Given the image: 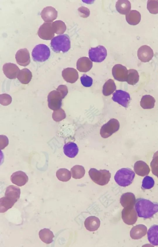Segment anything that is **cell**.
Here are the masks:
<instances>
[{"label":"cell","mask_w":158,"mask_h":247,"mask_svg":"<svg viewBox=\"0 0 158 247\" xmlns=\"http://www.w3.org/2000/svg\"><path fill=\"white\" fill-rule=\"evenodd\" d=\"M52 26L55 33L57 34H63L66 29V26L64 23L60 20L53 22Z\"/></svg>","instance_id":"cell-35"},{"label":"cell","mask_w":158,"mask_h":247,"mask_svg":"<svg viewBox=\"0 0 158 247\" xmlns=\"http://www.w3.org/2000/svg\"><path fill=\"white\" fill-rule=\"evenodd\" d=\"M115 7L119 13L123 15H126L131 9V4L127 0H118L116 2Z\"/></svg>","instance_id":"cell-26"},{"label":"cell","mask_w":158,"mask_h":247,"mask_svg":"<svg viewBox=\"0 0 158 247\" xmlns=\"http://www.w3.org/2000/svg\"><path fill=\"white\" fill-rule=\"evenodd\" d=\"M32 77L31 72L28 69L25 68L20 70L17 78L22 83L27 84L31 81Z\"/></svg>","instance_id":"cell-29"},{"label":"cell","mask_w":158,"mask_h":247,"mask_svg":"<svg viewBox=\"0 0 158 247\" xmlns=\"http://www.w3.org/2000/svg\"><path fill=\"white\" fill-rule=\"evenodd\" d=\"M20 192L19 187L13 185H10L6 189L5 195L16 202L20 198Z\"/></svg>","instance_id":"cell-20"},{"label":"cell","mask_w":158,"mask_h":247,"mask_svg":"<svg viewBox=\"0 0 158 247\" xmlns=\"http://www.w3.org/2000/svg\"><path fill=\"white\" fill-rule=\"evenodd\" d=\"M116 87L114 81L109 79L107 81L103 87L102 93L105 96H108L112 94L116 90Z\"/></svg>","instance_id":"cell-30"},{"label":"cell","mask_w":158,"mask_h":247,"mask_svg":"<svg viewBox=\"0 0 158 247\" xmlns=\"http://www.w3.org/2000/svg\"><path fill=\"white\" fill-rule=\"evenodd\" d=\"M139 75L138 71L134 69L128 70V74L126 82L131 85H134L139 81Z\"/></svg>","instance_id":"cell-33"},{"label":"cell","mask_w":158,"mask_h":247,"mask_svg":"<svg viewBox=\"0 0 158 247\" xmlns=\"http://www.w3.org/2000/svg\"><path fill=\"white\" fill-rule=\"evenodd\" d=\"M100 224V221L99 219L94 216L88 217L84 222L85 228L90 231H94L97 230Z\"/></svg>","instance_id":"cell-21"},{"label":"cell","mask_w":158,"mask_h":247,"mask_svg":"<svg viewBox=\"0 0 158 247\" xmlns=\"http://www.w3.org/2000/svg\"><path fill=\"white\" fill-rule=\"evenodd\" d=\"M62 75L66 81L72 83H75L79 78L77 71L73 68L68 67L64 69L62 72Z\"/></svg>","instance_id":"cell-18"},{"label":"cell","mask_w":158,"mask_h":247,"mask_svg":"<svg viewBox=\"0 0 158 247\" xmlns=\"http://www.w3.org/2000/svg\"><path fill=\"white\" fill-rule=\"evenodd\" d=\"M135 201L134 194L129 192L123 194L120 200V203L124 208L133 207Z\"/></svg>","instance_id":"cell-23"},{"label":"cell","mask_w":158,"mask_h":247,"mask_svg":"<svg viewBox=\"0 0 158 247\" xmlns=\"http://www.w3.org/2000/svg\"><path fill=\"white\" fill-rule=\"evenodd\" d=\"M147 236L151 244L158 245V225L154 224L151 226L147 232Z\"/></svg>","instance_id":"cell-24"},{"label":"cell","mask_w":158,"mask_h":247,"mask_svg":"<svg viewBox=\"0 0 158 247\" xmlns=\"http://www.w3.org/2000/svg\"><path fill=\"white\" fill-rule=\"evenodd\" d=\"M57 14V11L54 8L51 6H48L43 9L40 15L44 21L51 22L56 19Z\"/></svg>","instance_id":"cell-17"},{"label":"cell","mask_w":158,"mask_h":247,"mask_svg":"<svg viewBox=\"0 0 158 247\" xmlns=\"http://www.w3.org/2000/svg\"><path fill=\"white\" fill-rule=\"evenodd\" d=\"M71 172L73 178L75 179H79L84 176L85 170L84 167L81 165H75L71 169Z\"/></svg>","instance_id":"cell-34"},{"label":"cell","mask_w":158,"mask_h":247,"mask_svg":"<svg viewBox=\"0 0 158 247\" xmlns=\"http://www.w3.org/2000/svg\"><path fill=\"white\" fill-rule=\"evenodd\" d=\"M119 127L118 121L116 119H111L102 126L100 134L102 138H107L118 131Z\"/></svg>","instance_id":"cell-6"},{"label":"cell","mask_w":158,"mask_h":247,"mask_svg":"<svg viewBox=\"0 0 158 247\" xmlns=\"http://www.w3.org/2000/svg\"><path fill=\"white\" fill-rule=\"evenodd\" d=\"M56 90L60 93L62 99L65 97L68 92L67 87L64 85L59 86L56 89Z\"/></svg>","instance_id":"cell-42"},{"label":"cell","mask_w":158,"mask_h":247,"mask_svg":"<svg viewBox=\"0 0 158 247\" xmlns=\"http://www.w3.org/2000/svg\"><path fill=\"white\" fill-rule=\"evenodd\" d=\"M66 115L64 111L61 108L54 110L52 114V118L56 121L59 122L65 119Z\"/></svg>","instance_id":"cell-37"},{"label":"cell","mask_w":158,"mask_h":247,"mask_svg":"<svg viewBox=\"0 0 158 247\" xmlns=\"http://www.w3.org/2000/svg\"><path fill=\"white\" fill-rule=\"evenodd\" d=\"M51 46L53 50L56 53L68 52L71 47L70 38L66 34L57 36L51 40Z\"/></svg>","instance_id":"cell-2"},{"label":"cell","mask_w":158,"mask_h":247,"mask_svg":"<svg viewBox=\"0 0 158 247\" xmlns=\"http://www.w3.org/2000/svg\"><path fill=\"white\" fill-rule=\"evenodd\" d=\"M147 8L150 13H158V0H149L147 3Z\"/></svg>","instance_id":"cell-38"},{"label":"cell","mask_w":158,"mask_h":247,"mask_svg":"<svg viewBox=\"0 0 158 247\" xmlns=\"http://www.w3.org/2000/svg\"><path fill=\"white\" fill-rule=\"evenodd\" d=\"M93 63L88 57H82L79 58L77 62V68L81 72H86L92 68Z\"/></svg>","instance_id":"cell-19"},{"label":"cell","mask_w":158,"mask_h":247,"mask_svg":"<svg viewBox=\"0 0 158 247\" xmlns=\"http://www.w3.org/2000/svg\"><path fill=\"white\" fill-rule=\"evenodd\" d=\"M9 144V140L7 137L4 135H0V148L1 150L4 149Z\"/></svg>","instance_id":"cell-43"},{"label":"cell","mask_w":158,"mask_h":247,"mask_svg":"<svg viewBox=\"0 0 158 247\" xmlns=\"http://www.w3.org/2000/svg\"><path fill=\"white\" fill-rule=\"evenodd\" d=\"M89 174L94 183L100 185H106L111 177L110 173L106 169L98 170L95 168H91L89 171Z\"/></svg>","instance_id":"cell-4"},{"label":"cell","mask_w":158,"mask_h":247,"mask_svg":"<svg viewBox=\"0 0 158 247\" xmlns=\"http://www.w3.org/2000/svg\"><path fill=\"white\" fill-rule=\"evenodd\" d=\"M133 207L124 208L122 211V219L127 224L131 225L136 221V214Z\"/></svg>","instance_id":"cell-13"},{"label":"cell","mask_w":158,"mask_h":247,"mask_svg":"<svg viewBox=\"0 0 158 247\" xmlns=\"http://www.w3.org/2000/svg\"><path fill=\"white\" fill-rule=\"evenodd\" d=\"M128 74L126 67L120 64L115 65L112 69V74L116 80L121 82L126 81Z\"/></svg>","instance_id":"cell-11"},{"label":"cell","mask_w":158,"mask_h":247,"mask_svg":"<svg viewBox=\"0 0 158 247\" xmlns=\"http://www.w3.org/2000/svg\"><path fill=\"white\" fill-rule=\"evenodd\" d=\"M10 180L13 184L19 186H22L28 182V177L25 172L19 171L12 174Z\"/></svg>","instance_id":"cell-16"},{"label":"cell","mask_w":158,"mask_h":247,"mask_svg":"<svg viewBox=\"0 0 158 247\" xmlns=\"http://www.w3.org/2000/svg\"><path fill=\"white\" fill-rule=\"evenodd\" d=\"M135 176V173L131 169L123 168L117 172L114 175V179L118 185L126 187L132 183Z\"/></svg>","instance_id":"cell-3"},{"label":"cell","mask_w":158,"mask_h":247,"mask_svg":"<svg viewBox=\"0 0 158 247\" xmlns=\"http://www.w3.org/2000/svg\"><path fill=\"white\" fill-rule=\"evenodd\" d=\"M88 54L91 61L96 62H101L106 58L107 55V51L104 46L98 45L95 48H91L89 49Z\"/></svg>","instance_id":"cell-7"},{"label":"cell","mask_w":158,"mask_h":247,"mask_svg":"<svg viewBox=\"0 0 158 247\" xmlns=\"http://www.w3.org/2000/svg\"><path fill=\"white\" fill-rule=\"evenodd\" d=\"M12 98L9 95L7 94H2L0 95V103L2 105L7 106L11 104Z\"/></svg>","instance_id":"cell-40"},{"label":"cell","mask_w":158,"mask_h":247,"mask_svg":"<svg viewBox=\"0 0 158 247\" xmlns=\"http://www.w3.org/2000/svg\"><path fill=\"white\" fill-rule=\"evenodd\" d=\"M64 152L69 157H75L78 154V148L77 145L73 142H69L64 144L63 147Z\"/></svg>","instance_id":"cell-22"},{"label":"cell","mask_w":158,"mask_h":247,"mask_svg":"<svg viewBox=\"0 0 158 247\" xmlns=\"http://www.w3.org/2000/svg\"><path fill=\"white\" fill-rule=\"evenodd\" d=\"M141 19L140 14L135 10L130 11L126 15V19L127 22L130 25H135L138 24Z\"/></svg>","instance_id":"cell-25"},{"label":"cell","mask_w":158,"mask_h":247,"mask_svg":"<svg viewBox=\"0 0 158 247\" xmlns=\"http://www.w3.org/2000/svg\"><path fill=\"white\" fill-rule=\"evenodd\" d=\"M155 184L153 178L149 176H147L143 180L141 188L143 190H148L152 188Z\"/></svg>","instance_id":"cell-36"},{"label":"cell","mask_w":158,"mask_h":247,"mask_svg":"<svg viewBox=\"0 0 158 247\" xmlns=\"http://www.w3.org/2000/svg\"><path fill=\"white\" fill-rule=\"evenodd\" d=\"M39 235L41 240L47 244L52 243L53 241V239L54 237L52 232L46 228L41 229L39 232Z\"/></svg>","instance_id":"cell-27"},{"label":"cell","mask_w":158,"mask_h":247,"mask_svg":"<svg viewBox=\"0 0 158 247\" xmlns=\"http://www.w3.org/2000/svg\"><path fill=\"white\" fill-rule=\"evenodd\" d=\"M15 57L17 63L21 66H26L31 61L30 54L26 48L18 50L16 53Z\"/></svg>","instance_id":"cell-14"},{"label":"cell","mask_w":158,"mask_h":247,"mask_svg":"<svg viewBox=\"0 0 158 247\" xmlns=\"http://www.w3.org/2000/svg\"><path fill=\"white\" fill-rule=\"evenodd\" d=\"M155 102V98L152 96L146 95L142 96L140 101V105L143 109H150L154 107Z\"/></svg>","instance_id":"cell-28"},{"label":"cell","mask_w":158,"mask_h":247,"mask_svg":"<svg viewBox=\"0 0 158 247\" xmlns=\"http://www.w3.org/2000/svg\"><path fill=\"white\" fill-rule=\"evenodd\" d=\"M52 22H45L40 27L38 34L41 39L46 40L52 39L55 35L52 27Z\"/></svg>","instance_id":"cell-9"},{"label":"cell","mask_w":158,"mask_h":247,"mask_svg":"<svg viewBox=\"0 0 158 247\" xmlns=\"http://www.w3.org/2000/svg\"><path fill=\"white\" fill-rule=\"evenodd\" d=\"M62 98L57 90L51 91L48 96V105L49 108L53 111L58 109L62 105Z\"/></svg>","instance_id":"cell-8"},{"label":"cell","mask_w":158,"mask_h":247,"mask_svg":"<svg viewBox=\"0 0 158 247\" xmlns=\"http://www.w3.org/2000/svg\"><path fill=\"white\" fill-rule=\"evenodd\" d=\"M3 71L7 78L10 79H13L17 77L20 70L15 64L7 63L3 65Z\"/></svg>","instance_id":"cell-15"},{"label":"cell","mask_w":158,"mask_h":247,"mask_svg":"<svg viewBox=\"0 0 158 247\" xmlns=\"http://www.w3.org/2000/svg\"><path fill=\"white\" fill-rule=\"evenodd\" d=\"M15 202L5 196L0 199V212L4 213L13 206Z\"/></svg>","instance_id":"cell-31"},{"label":"cell","mask_w":158,"mask_h":247,"mask_svg":"<svg viewBox=\"0 0 158 247\" xmlns=\"http://www.w3.org/2000/svg\"><path fill=\"white\" fill-rule=\"evenodd\" d=\"M79 14L81 17L85 18L89 16L90 11L89 9L85 6H81L78 9Z\"/></svg>","instance_id":"cell-41"},{"label":"cell","mask_w":158,"mask_h":247,"mask_svg":"<svg viewBox=\"0 0 158 247\" xmlns=\"http://www.w3.org/2000/svg\"><path fill=\"white\" fill-rule=\"evenodd\" d=\"M50 55L49 48L44 44H40L36 45L32 52L33 60L35 62H44L48 59Z\"/></svg>","instance_id":"cell-5"},{"label":"cell","mask_w":158,"mask_h":247,"mask_svg":"<svg viewBox=\"0 0 158 247\" xmlns=\"http://www.w3.org/2000/svg\"><path fill=\"white\" fill-rule=\"evenodd\" d=\"M134 205L137 215L139 217L150 218L158 212V203L146 199L137 198Z\"/></svg>","instance_id":"cell-1"},{"label":"cell","mask_w":158,"mask_h":247,"mask_svg":"<svg viewBox=\"0 0 158 247\" xmlns=\"http://www.w3.org/2000/svg\"><path fill=\"white\" fill-rule=\"evenodd\" d=\"M82 84L86 87H91L93 83V79L90 77L86 74H83L80 78Z\"/></svg>","instance_id":"cell-39"},{"label":"cell","mask_w":158,"mask_h":247,"mask_svg":"<svg viewBox=\"0 0 158 247\" xmlns=\"http://www.w3.org/2000/svg\"><path fill=\"white\" fill-rule=\"evenodd\" d=\"M153 52L149 46L143 45L141 46L137 51V56L141 62H149L153 56Z\"/></svg>","instance_id":"cell-12"},{"label":"cell","mask_w":158,"mask_h":247,"mask_svg":"<svg viewBox=\"0 0 158 247\" xmlns=\"http://www.w3.org/2000/svg\"><path fill=\"white\" fill-rule=\"evenodd\" d=\"M56 175L58 179L61 181L66 182L71 178L70 172L67 169L61 168L56 172Z\"/></svg>","instance_id":"cell-32"},{"label":"cell","mask_w":158,"mask_h":247,"mask_svg":"<svg viewBox=\"0 0 158 247\" xmlns=\"http://www.w3.org/2000/svg\"><path fill=\"white\" fill-rule=\"evenodd\" d=\"M112 99L124 107L127 108L130 101V96L128 92L118 90L113 93Z\"/></svg>","instance_id":"cell-10"}]
</instances>
